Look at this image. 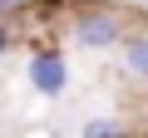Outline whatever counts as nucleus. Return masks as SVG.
<instances>
[{
  "label": "nucleus",
  "instance_id": "obj_1",
  "mask_svg": "<svg viewBox=\"0 0 148 138\" xmlns=\"http://www.w3.org/2000/svg\"><path fill=\"white\" fill-rule=\"evenodd\" d=\"M123 15L114 5H104V0H79L74 5V20H69V40L79 49H114L123 40Z\"/></svg>",
  "mask_w": 148,
  "mask_h": 138
},
{
  "label": "nucleus",
  "instance_id": "obj_2",
  "mask_svg": "<svg viewBox=\"0 0 148 138\" xmlns=\"http://www.w3.org/2000/svg\"><path fill=\"white\" fill-rule=\"evenodd\" d=\"M25 74H30V89H35V94H45V99H59V94L69 89V59H64L59 49H35Z\"/></svg>",
  "mask_w": 148,
  "mask_h": 138
},
{
  "label": "nucleus",
  "instance_id": "obj_3",
  "mask_svg": "<svg viewBox=\"0 0 148 138\" xmlns=\"http://www.w3.org/2000/svg\"><path fill=\"white\" fill-rule=\"evenodd\" d=\"M119 69L128 79L148 84V30H133V35L119 40Z\"/></svg>",
  "mask_w": 148,
  "mask_h": 138
},
{
  "label": "nucleus",
  "instance_id": "obj_4",
  "mask_svg": "<svg viewBox=\"0 0 148 138\" xmlns=\"http://www.w3.org/2000/svg\"><path fill=\"white\" fill-rule=\"evenodd\" d=\"M79 138H133V128L123 118H89L79 128Z\"/></svg>",
  "mask_w": 148,
  "mask_h": 138
},
{
  "label": "nucleus",
  "instance_id": "obj_5",
  "mask_svg": "<svg viewBox=\"0 0 148 138\" xmlns=\"http://www.w3.org/2000/svg\"><path fill=\"white\" fill-rule=\"evenodd\" d=\"M10 44H15V30L5 25V15H0V59H5V54H10Z\"/></svg>",
  "mask_w": 148,
  "mask_h": 138
}]
</instances>
